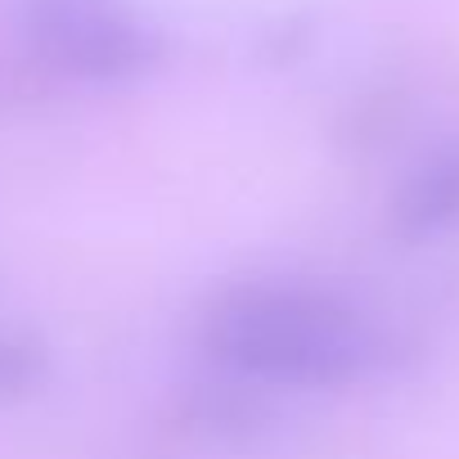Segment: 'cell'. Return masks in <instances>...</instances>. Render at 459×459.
Masks as SVG:
<instances>
[{"label":"cell","mask_w":459,"mask_h":459,"mask_svg":"<svg viewBox=\"0 0 459 459\" xmlns=\"http://www.w3.org/2000/svg\"><path fill=\"white\" fill-rule=\"evenodd\" d=\"M32 55L82 82H122L153 64V32L117 0H32L28 10Z\"/></svg>","instance_id":"6da1fadb"},{"label":"cell","mask_w":459,"mask_h":459,"mask_svg":"<svg viewBox=\"0 0 459 459\" xmlns=\"http://www.w3.org/2000/svg\"><path fill=\"white\" fill-rule=\"evenodd\" d=\"M225 338L244 365L298 378H333L360 360V333L316 302L262 298L230 311Z\"/></svg>","instance_id":"7a4b0ae2"},{"label":"cell","mask_w":459,"mask_h":459,"mask_svg":"<svg viewBox=\"0 0 459 459\" xmlns=\"http://www.w3.org/2000/svg\"><path fill=\"white\" fill-rule=\"evenodd\" d=\"M46 378V347L23 329H0V405H14Z\"/></svg>","instance_id":"3957f363"}]
</instances>
